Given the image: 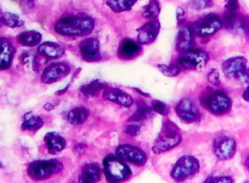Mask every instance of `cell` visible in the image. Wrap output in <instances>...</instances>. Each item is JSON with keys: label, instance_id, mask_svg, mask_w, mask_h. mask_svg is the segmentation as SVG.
<instances>
[{"label": "cell", "instance_id": "cell-30", "mask_svg": "<svg viewBox=\"0 0 249 183\" xmlns=\"http://www.w3.org/2000/svg\"><path fill=\"white\" fill-rule=\"evenodd\" d=\"M1 22L5 27L11 29L22 27L24 24V20L21 19L18 15L12 13L6 12L1 17Z\"/></svg>", "mask_w": 249, "mask_h": 183}, {"label": "cell", "instance_id": "cell-38", "mask_svg": "<svg viewBox=\"0 0 249 183\" xmlns=\"http://www.w3.org/2000/svg\"><path fill=\"white\" fill-rule=\"evenodd\" d=\"M141 127L138 125L132 124L126 126L125 129V133L131 136H136L139 134Z\"/></svg>", "mask_w": 249, "mask_h": 183}, {"label": "cell", "instance_id": "cell-23", "mask_svg": "<svg viewBox=\"0 0 249 183\" xmlns=\"http://www.w3.org/2000/svg\"><path fill=\"white\" fill-rule=\"evenodd\" d=\"M42 34L37 31H26L17 36L18 43L24 47L34 48L40 46L42 41Z\"/></svg>", "mask_w": 249, "mask_h": 183}, {"label": "cell", "instance_id": "cell-37", "mask_svg": "<svg viewBox=\"0 0 249 183\" xmlns=\"http://www.w3.org/2000/svg\"><path fill=\"white\" fill-rule=\"evenodd\" d=\"M224 7L230 12L234 13L237 11L240 7L238 0H225L224 1Z\"/></svg>", "mask_w": 249, "mask_h": 183}, {"label": "cell", "instance_id": "cell-25", "mask_svg": "<svg viewBox=\"0 0 249 183\" xmlns=\"http://www.w3.org/2000/svg\"><path fill=\"white\" fill-rule=\"evenodd\" d=\"M89 114V110L86 107H75L68 113V120L71 124H83L88 119Z\"/></svg>", "mask_w": 249, "mask_h": 183}, {"label": "cell", "instance_id": "cell-17", "mask_svg": "<svg viewBox=\"0 0 249 183\" xmlns=\"http://www.w3.org/2000/svg\"><path fill=\"white\" fill-rule=\"evenodd\" d=\"M103 97L107 101L126 108L132 107L134 104L133 98L129 94L113 87H106L103 91Z\"/></svg>", "mask_w": 249, "mask_h": 183}, {"label": "cell", "instance_id": "cell-35", "mask_svg": "<svg viewBox=\"0 0 249 183\" xmlns=\"http://www.w3.org/2000/svg\"><path fill=\"white\" fill-rule=\"evenodd\" d=\"M203 183H234V181L232 178L229 176H220V177L211 176L208 177Z\"/></svg>", "mask_w": 249, "mask_h": 183}, {"label": "cell", "instance_id": "cell-42", "mask_svg": "<svg viewBox=\"0 0 249 183\" xmlns=\"http://www.w3.org/2000/svg\"><path fill=\"white\" fill-rule=\"evenodd\" d=\"M135 90H136L137 91H138L139 94H142V96H144V97H149V94H146V93H143L142 92L141 90L138 89V88H135Z\"/></svg>", "mask_w": 249, "mask_h": 183}, {"label": "cell", "instance_id": "cell-44", "mask_svg": "<svg viewBox=\"0 0 249 183\" xmlns=\"http://www.w3.org/2000/svg\"></svg>", "mask_w": 249, "mask_h": 183}, {"label": "cell", "instance_id": "cell-24", "mask_svg": "<svg viewBox=\"0 0 249 183\" xmlns=\"http://www.w3.org/2000/svg\"><path fill=\"white\" fill-rule=\"evenodd\" d=\"M44 125V121L41 117L33 113H28L24 115V121L21 125V129L23 131L36 132L41 129Z\"/></svg>", "mask_w": 249, "mask_h": 183}, {"label": "cell", "instance_id": "cell-9", "mask_svg": "<svg viewBox=\"0 0 249 183\" xmlns=\"http://www.w3.org/2000/svg\"><path fill=\"white\" fill-rule=\"evenodd\" d=\"M116 155L124 161L138 166H142L148 161V156L142 150L129 144L119 145L116 150Z\"/></svg>", "mask_w": 249, "mask_h": 183}, {"label": "cell", "instance_id": "cell-3", "mask_svg": "<svg viewBox=\"0 0 249 183\" xmlns=\"http://www.w3.org/2000/svg\"><path fill=\"white\" fill-rule=\"evenodd\" d=\"M103 170L108 183H122L132 176L129 166L119 157L108 155L103 161Z\"/></svg>", "mask_w": 249, "mask_h": 183}, {"label": "cell", "instance_id": "cell-28", "mask_svg": "<svg viewBox=\"0 0 249 183\" xmlns=\"http://www.w3.org/2000/svg\"><path fill=\"white\" fill-rule=\"evenodd\" d=\"M106 84L100 80H95L85 85H81L80 91L86 97H94L106 88Z\"/></svg>", "mask_w": 249, "mask_h": 183}, {"label": "cell", "instance_id": "cell-16", "mask_svg": "<svg viewBox=\"0 0 249 183\" xmlns=\"http://www.w3.org/2000/svg\"><path fill=\"white\" fill-rule=\"evenodd\" d=\"M142 51V45L132 39L126 38L121 42L117 56L121 60L130 61L140 56Z\"/></svg>", "mask_w": 249, "mask_h": 183}, {"label": "cell", "instance_id": "cell-22", "mask_svg": "<svg viewBox=\"0 0 249 183\" xmlns=\"http://www.w3.org/2000/svg\"><path fill=\"white\" fill-rule=\"evenodd\" d=\"M101 168L94 163L86 164L79 177L78 183H97L101 178Z\"/></svg>", "mask_w": 249, "mask_h": 183}, {"label": "cell", "instance_id": "cell-13", "mask_svg": "<svg viewBox=\"0 0 249 183\" xmlns=\"http://www.w3.org/2000/svg\"><path fill=\"white\" fill-rule=\"evenodd\" d=\"M71 67L65 62H55L46 67L41 75L43 83L51 84L63 79L69 75Z\"/></svg>", "mask_w": 249, "mask_h": 183}, {"label": "cell", "instance_id": "cell-1", "mask_svg": "<svg viewBox=\"0 0 249 183\" xmlns=\"http://www.w3.org/2000/svg\"><path fill=\"white\" fill-rule=\"evenodd\" d=\"M95 21L85 14L67 16L56 21L54 30L64 37H86L94 31Z\"/></svg>", "mask_w": 249, "mask_h": 183}, {"label": "cell", "instance_id": "cell-33", "mask_svg": "<svg viewBox=\"0 0 249 183\" xmlns=\"http://www.w3.org/2000/svg\"><path fill=\"white\" fill-rule=\"evenodd\" d=\"M152 110L161 116H166L170 113V107L166 103L160 100H154L152 103Z\"/></svg>", "mask_w": 249, "mask_h": 183}, {"label": "cell", "instance_id": "cell-29", "mask_svg": "<svg viewBox=\"0 0 249 183\" xmlns=\"http://www.w3.org/2000/svg\"><path fill=\"white\" fill-rule=\"evenodd\" d=\"M161 12L160 2L158 0H150L148 5H145L142 8V17L148 19L155 20L160 16Z\"/></svg>", "mask_w": 249, "mask_h": 183}, {"label": "cell", "instance_id": "cell-5", "mask_svg": "<svg viewBox=\"0 0 249 183\" xmlns=\"http://www.w3.org/2000/svg\"><path fill=\"white\" fill-rule=\"evenodd\" d=\"M202 105L215 116H224L231 109L230 97L221 90H212L207 93L201 100Z\"/></svg>", "mask_w": 249, "mask_h": 183}, {"label": "cell", "instance_id": "cell-12", "mask_svg": "<svg viewBox=\"0 0 249 183\" xmlns=\"http://www.w3.org/2000/svg\"><path fill=\"white\" fill-rule=\"evenodd\" d=\"M176 113L178 117L186 123H196L201 119L199 108L189 98H183L178 101L176 107Z\"/></svg>", "mask_w": 249, "mask_h": 183}, {"label": "cell", "instance_id": "cell-31", "mask_svg": "<svg viewBox=\"0 0 249 183\" xmlns=\"http://www.w3.org/2000/svg\"><path fill=\"white\" fill-rule=\"evenodd\" d=\"M224 20H225L226 27L230 32L238 31L244 27L243 18L233 13L230 12V14H227Z\"/></svg>", "mask_w": 249, "mask_h": 183}, {"label": "cell", "instance_id": "cell-26", "mask_svg": "<svg viewBox=\"0 0 249 183\" xmlns=\"http://www.w3.org/2000/svg\"><path fill=\"white\" fill-rule=\"evenodd\" d=\"M137 104H138V108L128 119L129 122L142 121L146 120L151 115L152 108L147 105L143 100H139Z\"/></svg>", "mask_w": 249, "mask_h": 183}, {"label": "cell", "instance_id": "cell-8", "mask_svg": "<svg viewBox=\"0 0 249 183\" xmlns=\"http://www.w3.org/2000/svg\"><path fill=\"white\" fill-rule=\"evenodd\" d=\"M222 25V21L218 16L210 14L195 21L192 29L194 34L198 37H207L219 31Z\"/></svg>", "mask_w": 249, "mask_h": 183}, {"label": "cell", "instance_id": "cell-43", "mask_svg": "<svg viewBox=\"0 0 249 183\" xmlns=\"http://www.w3.org/2000/svg\"><path fill=\"white\" fill-rule=\"evenodd\" d=\"M245 164H246V166L247 167L248 169L249 170V156H248V158H246Z\"/></svg>", "mask_w": 249, "mask_h": 183}, {"label": "cell", "instance_id": "cell-39", "mask_svg": "<svg viewBox=\"0 0 249 183\" xmlns=\"http://www.w3.org/2000/svg\"><path fill=\"white\" fill-rule=\"evenodd\" d=\"M176 18H177L178 24H181L184 22L186 19V11L183 8H178L177 11H176Z\"/></svg>", "mask_w": 249, "mask_h": 183}, {"label": "cell", "instance_id": "cell-7", "mask_svg": "<svg viewBox=\"0 0 249 183\" xmlns=\"http://www.w3.org/2000/svg\"><path fill=\"white\" fill-rule=\"evenodd\" d=\"M222 70L229 79L246 83L249 81V68L247 59L243 56L230 58L224 62Z\"/></svg>", "mask_w": 249, "mask_h": 183}, {"label": "cell", "instance_id": "cell-32", "mask_svg": "<svg viewBox=\"0 0 249 183\" xmlns=\"http://www.w3.org/2000/svg\"><path fill=\"white\" fill-rule=\"evenodd\" d=\"M157 67L163 75L170 78L178 76L181 72L180 67L177 65H158Z\"/></svg>", "mask_w": 249, "mask_h": 183}, {"label": "cell", "instance_id": "cell-15", "mask_svg": "<svg viewBox=\"0 0 249 183\" xmlns=\"http://www.w3.org/2000/svg\"><path fill=\"white\" fill-rule=\"evenodd\" d=\"M161 29L158 20H151L140 27L138 31V42L141 45H149L155 41Z\"/></svg>", "mask_w": 249, "mask_h": 183}, {"label": "cell", "instance_id": "cell-10", "mask_svg": "<svg viewBox=\"0 0 249 183\" xmlns=\"http://www.w3.org/2000/svg\"><path fill=\"white\" fill-rule=\"evenodd\" d=\"M208 53L203 50L196 49V50H189V51L183 53V54L179 57L178 63L182 67L187 69H196L201 70L203 69L208 63Z\"/></svg>", "mask_w": 249, "mask_h": 183}, {"label": "cell", "instance_id": "cell-27", "mask_svg": "<svg viewBox=\"0 0 249 183\" xmlns=\"http://www.w3.org/2000/svg\"><path fill=\"white\" fill-rule=\"evenodd\" d=\"M138 2V0H107V5L115 13L129 11Z\"/></svg>", "mask_w": 249, "mask_h": 183}, {"label": "cell", "instance_id": "cell-11", "mask_svg": "<svg viewBox=\"0 0 249 183\" xmlns=\"http://www.w3.org/2000/svg\"><path fill=\"white\" fill-rule=\"evenodd\" d=\"M213 150L218 159H231L235 155L237 144L233 138L222 135L214 139L213 142Z\"/></svg>", "mask_w": 249, "mask_h": 183}, {"label": "cell", "instance_id": "cell-18", "mask_svg": "<svg viewBox=\"0 0 249 183\" xmlns=\"http://www.w3.org/2000/svg\"><path fill=\"white\" fill-rule=\"evenodd\" d=\"M17 49L11 40L2 37L0 40V69L7 70L12 65Z\"/></svg>", "mask_w": 249, "mask_h": 183}, {"label": "cell", "instance_id": "cell-2", "mask_svg": "<svg viewBox=\"0 0 249 183\" xmlns=\"http://www.w3.org/2000/svg\"><path fill=\"white\" fill-rule=\"evenodd\" d=\"M182 142L180 129L170 119H166L152 147L154 153L160 155L174 149Z\"/></svg>", "mask_w": 249, "mask_h": 183}, {"label": "cell", "instance_id": "cell-41", "mask_svg": "<svg viewBox=\"0 0 249 183\" xmlns=\"http://www.w3.org/2000/svg\"><path fill=\"white\" fill-rule=\"evenodd\" d=\"M43 108L46 110H48V111H51V110L54 109V105L52 104V103H46V104H45L44 107H43Z\"/></svg>", "mask_w": 249, "mask_h": 183}, {"label": "cell", "instance_id": "cell-36", "mask_svg": "<svg viewBox=\"0 0 249 183\" xmlns=\"http://www.w3.org/2000/svg\"><path fill=\"white\" fill-rule=\"evenodd\" d=\"M208 81L210 83L214 86H218L221 81H220V74L215 69H211L208 74Z\"/></svg>", "mask_w": 249, "mask_h": 183}, {"label": "cell", "instance_id": "cell-40", "mask_svg": "<svg viewBox=\"0 0 249 183\" xmlns=\"http://www.w3.org/2000/svg\"><path fill=\"white\" fill-rule=\"evenodd\" d=\"M243 98L245 101L249 102V85L246 88L243 94Z\"/></svg>", "mask_w": 249, "mask_h": 183}, {"label": "cell", "instance_id": "cell-4", "mask_svg": "<svg viewBox=\"0 0 249 183\" xmlns=\"http://www.w3.org/2000/svg\"><path fill=\"white\" fill-rule=\"evenodd\" d=\"M199 168L200 164L197 158L192 155H183L173 166L170 176L176 183H183L196 175Z\"/></svg>", "mask_w": 249, "mask_h": 183}, {"label": "cell", "instance_id": "cell-20", "mask_svg": "<svg viewBox=\"0 0 249 183\" xmlns=\"http://www.w3.org/2000/svg\"><path fill=\"white\" fill-rule=\"evenodd\" d=\"M195 46L194 33L192 27H184L179 30L176 40V49L178 51L185 53L192 50Z\"/></svg>", "mask_w": 249, "mask_h": 183}, {"label": "cell", "instance_id": "cell-14", "mask_svg": "<svg viewBox=\"0 0 249 183\" xmlns=\"http://www.w3.org/2000/svg\"><path fill=\"white\" fill-rule=\"evenodd\" d=\"M80 53L83 60L88 63H94L102 60L100 41L90 37L82 40L79 44Z\"/></svg>", "mask_w": 249, "mask_h": 183}, {"label": "cell", "instance_id": "cell-21", "mask_svg": "<svg viewBox=\"0 0 249 183\" xmlns=\"http://www.w3.org/2000/svg\"><path fill=\"white\" fill-rule=\"evenodd\" d=\"M44 139L48 150L52 155L60 153L66 148V139L57 132H49L45 136Z\"/></svg>", "mask_w": 249, "mask_h": 183}, {"label": "cell", "instance_id": "cell-6", "mask_svg": "<svg viewBox=\"0 0 249 183\" xmlns=\"http://www.w3.org/2000/svg\"><path fill=\"white\" fill-rule=\"evenodd\" d=\"M62 168V163L58 160H40L30 164L27 168V174L32 180L42 181L60 172Z\"/></svg>", "mask_w": 249, "mask_h": 183}, {"label": "cell", "instance_id": "cell-34", "mask_svg": "<svg viewBox=\"0 0 249 183\" xmlns=\"http://www.w3.org/2000/svg\"><path fill=\"white\" fill-rule=\"evenodd\" d=\"M191 8L199 11L213 6L212 0H192L190 3Z\"/></svg>", "mask_w": 249, "mask_h": 183}, {"label": "cell", "instance_id": "cell-19", "mask_svg": "<svg viewBox=\"0 0 249 183\" xmlns=\"http://www.w3.org/2000/svg\"><path fill=\"white\" fill-rule=\"evenodd\" d=\"M37 53L48 60H56L60 59L65 54V49L58 43L45 42L39 46Z\"/></svg>", "mask_w": 249, "mask_h": 183}]
</instances>
